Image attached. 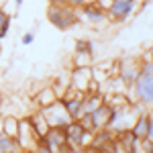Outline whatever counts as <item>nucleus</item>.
Masks as SVG:
<instances>
[{"instance_id": "nucleus-1", "label": "nucleus", "mask_w": 153, "mask_h": 153, "mask_svg": "<svg viewBox=\"0 0 153 153\" xmlns=\"http://www.w3.org/2000/svg\"><path fill=\"white\" fill-rule=\"evenodd\" d=\"M47 19L53 27H57L61 31H68L70 27L78 25V14H76V8H71L68 4L63 6H51L49 4V10H47Z\"/></svg>"}, {"instance_id": "nucleus-2", "label": "nucleus", "mask_w": 153, "mask_h": 153, "mask_svg": "<svg viewBox=\"0 0 153 153\" xmlns=\"http://www.w3.org/2000/svg\"><path fill=\"white\" fill-rule=\"evenodd\" d=\"M43 117H45L49 127H65V125H70L71 120H74V118L68 114V110L63 108V104H61L59 98L51 106L43 108Z\"/></svg>"}, {"instance_id": "nucleus-3", "label": "nucleus", "mask_w": 153, "mask_h": 153, "mask_svg": "<svg viewBox=\"0 0 153 153\" xmlns=\"http://www.w3.org/2000/svg\"><path fill=\"white\" fill-rule=\"evenodd\" d=\"M139 104H153V76H139L131 86Z\"/></svg>"}, {"instance_id": "nucleus-4", "label": "nucleus", "mask_w": 153, "mask_h": 153, "mask_svg": "<svg viewBox=\"0 0 153 153\" xmlns=\"http://www.w3.org/2000/svg\"><path fill=\"white\" fill-rule=\"evenodd\" d=\"M117 65H118V78L127 88H131L135 84V80L141 76V70H139L141 61L139 59H120V61H117Z\"/></svg>"}, {"instance_id": "nucleus-5", "label": "nucleus", "mask_w": 153, "mask_h": 153, "mask_svg": "<svg viewBox=\"0 0 153 153\" xmlns=\"http://www.w3.org/2000/svg\"><path fill=\"white\" fill-rule=\"evenodd\" d=\"M137 10V6L135 4H131L129 0H112L110 2V6H108V21H118V23H125V21H129L131 14Z\"/></svg>"}, {"instance_id": "nucleus-6", "label": "nucleus", "mask_w": 153, "mask_h": 153, "mask_svg": "<svg viewBox=\"0 0 153 153\" xmlns=\"http://www.w3.org/2000/svg\"><path fill=\"white\" fill-rule=\"evenodd\" d=\"M80 10H82V19L86 21V23L96 25V27L108 23V14H106V10L100 8V6H96L94 2H88V4L80 6Z\"/></svg>"}, {"instance_id": "nucleus-7", "label": "nucleus", "mask_w": 153, "mask_h": 153, "mask_svg": "<svg viewBox=\"0 0 153 153\" xmlns=\"http://www.w3.org/2000/svg\"><path fill=\"white\" fill-rule=\"evenodd\" d=\"M92 68V65H90ZM90 68H71L70 71V84L74 90L78 92H86V86L92 80V70Z\"/></svg>"}, {"instance_id": "nucleus-8", "label": "nucleus", "mask_w": 153, "mask_h": 153, "mask_svg": "<svg viewBox=\"0 0 153 153\" xmlns=\"http://www.w3.org/2000/svg\"><path fill=\"white\" fill-rule=\"evenodd\" d=\"M63 131H65V143L68 145L82 147V137H84V133H86V129L80 125V120H71L70 125L63 127Z\"/></svg>"}, {"instance_id": "nucleus-9", "label": "nucleus", "mask_w": 153, "mask_h": 153, "mask_svg": "<svg viewBox=\"0 0 153 153\" xmlns=\"http://www.w3.org/2000/svg\"><path fill=\"white\" fill-rule=\"evenodd\" d=\"M55 100H57V94L53 92V88H51V86H43L41 90H37V96H35L33 102H35V106L39 110H43V108L51 106Z\"/></svg>"}, {"instance_id": "nucleus-10", "label": "nucleus", "mask_w": 153, "mask_h": 153, "mask_svg": "<svg viewBox=\"0 0 153 153\" xmlns=\"http://www.w3.org/2000/svg\"><path fill=\"white\" fill-rule=\"evenodd\" d=\"M25 118H27L29 127L33 129V133H35L37 137L45 135L49 131V125H47V120H45V117H43V110H35L33 114H29V117H25Z\"/></svg>"}, {"instance_id": "nucleus-11", "label": "nucleus", "mask_w": 153, "mask_h": 153, "mask_svg": "<svg viewBox=\"0 0 153 153\" xmlns=\"http://www.w3.org/2000/svg\"><path fill=\"white\" fill-rule=\"evenodd\" d=\"M90 114H92V123H94V129H96V131L106 129V127H108V114H110V106L102 102V104L96 106Z\"/></svg>"}, {"instance_id": "nucleus-12", "label": "nucleus", "mask_w": 153, "mask_h": 153, "mask_svg": "<svg viewBox=\"0 0 153 153\" xmlns=\"http://www.w3.org/2000/svg\"><path fill=\"white\" fill-rule=\"evenodd\" d=\"M45 135H47L49 143H51V151L57 153V149L65 143V131H63V127H49V131Z\"/></svg>"}, {"instance_id": "nucleus-13", "label": "nucleus", "mask_w": 153, "mask_h": 153, "mask_svg": "<svg viewBox=\"0 0 153 153\" xmlns=\"http://www.w3.org/2000/svg\"><path fill=\"white\" fill-rule=\"evenodd\" d=\"M147 127H149V118H147V112H141L139 117L133 120V125H131V131H133V135H135L137 139H145V135H147Z\"/></svg>"}, {"instance_id": "nucleus-14", "label": "nucleus", "mask_w": 153, "mask_h": 153, "mask_svg": "<svg viewBox=\"0 0 153 153\" xmlns=\"http://www.w3.org/2000/svg\"><path fill=\"white\" fill-rule=\"evenodd\" d=\"M19 120L21 118L14 117V114H2V133L4 135H8L12 139H16V135H19Z\"/></svg>"}, {"instance_id": "nucleus-15", "label": "nucleus", "mask_w": 153, "mask_h": 153, "mask_svg": "<svg viewBox=\"0 0 153 153\" xmlns=\"http://www.w3.org/2000/svg\"><path fill=\"white\" fill-rule=\"evenodd\" d=\"M0 153H23V147L16 139H12L8 135H0Z\"/></svg>"}, {"instance_id": "nucleus-16", "label": "nucleus", "mask_w": 153, "mask_h": 153, "mask_svg": "<svg viewBox=\"0 0 153 153\" xmlns=\"http://www.w3.org/2000/svg\"><path fill=\"white\" fill-rule=\"evenodd\" d=\"M92 55L82 53V51H74V57H71V68H90L92 65Z\"/></svg>"}, {"instance_id": "nucleus-17", "label": "nucleus", "mask_w": 153, "mask_h": 153, "mask_svg": "<svg viewBox=\"0 0 153 153\" xmlns=\"http://www.w3.org/2000/svg\"><path fill=\"white\" fill-rule=\"evenodd\" d=\"M76 51H82V53H88L94 57V41L90 39H78L76 41Z\"/></svg>"}, {"instance_id": "nucleus-18", "label": "nucleus", "mask_w": 153, "mask_h": 153, "mask_svg": "<svg viewBox=\"0 0 153 153\" xmlns=\"http://www.w3.org/2000/svg\"><path fill=\"white\" fill-rule=\"evenodd\" d=\"M90 70H92V80H96L98 84H102V82H106V80H108V74H106L104 70H100L98 65H92Z\"/></svg>"}, {"instance_id": "nucleus-19", "label": "nucleus", "mask_w": 153, "mask_h": 153, "mask_svg": "<svg viewBox=\"0 0 153 153\" xmlns=\"http://www.w3.org/2000/svg\"><path fill=\"white\" fill-rule=\"evenodd\" d=\"M78 120H80V125H82L84 129L86 131H92V133H94V123H92V114H90V112H86V114H82V117L78 118Z\"/></svg>"}, {"instance_id": "nucleus-20", "label": "nucleus", "mask_w": 153, "mask_h": 153, "mask_svg": "<svg viewBox=\"0 0 153 153\" xmlns=\"http://www.w3.org/2000/svg\"><path fill=\"white\" fill-rule=\"evenodd\" d=\"M10 21H12V16L8 14V16L4 19V23L0 25V41L6 39V35H8V31H10Z\"/></svg>"}, {"instance_id": "nucleus-21", "label": "nucleus", "mask_w": 153, "mask_h": 153, "mask_svg": "<svg viewBox=\"0 0 153 153\" xmlns=\"http://www.w3.org/2000/svg\"><path fill=\"white\" fill-rule=\"evenodd\" d=\"M139 70H141L143 76H153V61H145V63H141Z\"/></svg>"}, {"instance_id": "nucleus-22", "label": "nucleus", "mask_w": 153, "mask_h": 153, "mask_svg": "<svg viewBox=\"0 0 153 153\" xmlns=\"http://www.w3.org/2000/svg\"><path fill=\"white\" fill-rule=\"evenodd\" d=\"M65 4H68V6H71V8H80V6H84V4H86V0H65Z\"/></svg>"}, {"instance_id": "nucleus-23", "label": "nucleus", "mask_w": 153, "mask_h": 153, "mask_svg": "<svg viewBox=\"0 0 153 153\" xmlns=\"http://www.w3.org/2000/svg\"><path fill=\"white\" fill-rule=\"evenodd\" d=\"M96 6H100V8H104V10H108V6H110V2L112 0H92Z\"/></svg>"}, {"instance_id": "nucleus-24", "label": "nucleus", "mask_w": 153, "mask_h": 153, "mask_svg": "<svg viewBox=\"0 0 153 153\" xmlns=\"http://www.w3.org/2000/svg\"><path fill=\"white\" fill-rule=\"evenodd\" d=\"M33 41H35V35L33 33H25L23 35V45H31Z\"/></svg>"}, {"instance_id": "nucleus-25", "label": "nucleus", "mask_w": 153, "mask_h": 153, "mask_svg": "<svg viewBox=\"0 0 153 153\" xmlns=\"http://www.w3.org/2000/svg\"><path fill=\"white\" fill-rule=\"evenodd\" d=\"M49 4H51V6H63L65 0H49Z\"/></svg>"}, {"instance_id": "nucleus-26", "label": "nucleus", "mask_w": 153, "mask_h": 153, "mask_svg": "<svg viewBox=\"0 0 153 153\" xmlns=\"http://www.w3.org/2000/svg\"><path fill=\"white\" fill-rule=\"evenodd\" d=\"M6 16H8V14H6V12H4L2 8H0V25L4 23V19H6Z\"/></svg>"}, {"instance_id": "nucleus-27", "label": "nucleus", "mask_w": 153, "mask_h": 153, "mask_svg": "<svg viewBox=\"0 0 153 153\" xmlns=\"http://www.w3.org/2000/svg\"><path fill=\"white\" fill-rule=\"evenodd\" d=\"M2 106H4V98H2V92H0V112H2Z\"/></svg>"}, {"instance_id": "nucleus-28", "label": "nucleus", "mask_w": 153, "mask_h": 153, "mask_svg": "<svg viewBox=\"0 0 153 153\" xmlns=\"http://www.w3.org/2000/svg\"><path fill=\"white\" fill-rule=\"evenodd\" d=\"M35 153H51V151H47V149H35Z\"/></svg>"}, {"instance_id": "nucleus-29", "label": "nucleus", "mask_w": 153, "mask_h": 153, "mask_svg": "<svg viewBox=\"0 0 153 153\" xmlns=\"http://www.w3.org/2000/svg\"><path fill=\"white\" fill-rule=\"evenodd\" d=\"M23 2H25V0H14V4H16V6H21Z\"/></svg>"}, {"instance_id": "nucleus-30", "label": "nucleus", "mask_w": 153, "mask_h": 153, "mask_svg": "<svg viewBox=\"0 0 153 153\" xmlns=\"http://www.w3.org/2000/svg\"><path fill=\"white\" fill-rule=\"evenodd\" d=\"M0 135H2V114H0Z\"/></svg>"}, {"instance_id": "nucleus-31", "label": "nucleus", "mask_w": 153, "mask_h": 153, "mask_svg": "<svg viewBox=\"0 0 153 153\" xmlns=\"http://www.w3.org/2000/svg\"><path fill=\"white\" fill-rule=\"evenodd\" d=\"M129 2H131V4H135V6H137V0H129Z\"/></svg>"}, {"instance_id": "nucleus-32", "label": "nucleus", "mask_w": 153, "mask_h": 153, "mask_svg": "<svg viewBox=\"0 0 153 153\" xmlns=\"http://www.w3.org/2000/svg\"><path fill=\"white\" fill-rule=\"evenodd\" d=\"M149 51H151V55H153V47H151V49H149Z\"/></svg>"}, {"instance_id": "nucleus-33", "label": "nucleus", "mask_w": 153, "mask_h": 153, "mask_svg": "<svg viewBox=\"0 0 153 153\" xmlns=\"http://www.w3.org/2000/svg\"><path fill=\"white\" fill-rule=\"evenodd\" d=\"M149 153H153V145H151V151H149Z\"/></svg>"}, {"instance_id": "nucleus-34", "label": "nucleus", "mask_w": 153, "mask_h": 153, "mask_svg": "<svg viewBox=\"0 0 153 153\" xmlns=\"http://www.w3.org/2000/svg\"><path fill=\"white\" fill-rule=\"evenodd\" d=\"M143 2H149V0H143Z\"/></svg>"}, {"instance_id": "nucleus-35", "label": "nucleus", "mask_w": 153, "mask_h": 153, "mask_svg": "<svg viewBox=\"0 0 153 153\" xmlns=\"http://www.w3.org/2000/svg\"><path fill=\"white\" fill-rule=\"evenodd\" d=\"M0 8H2V6H0Z\"/></svg>"}, {"instance_id": "nucleus-36", "label": "nucleus", "mask_w": 153, "mask_h": 153, "mask_svg": "<svg viewBox=\"0 0 153 153\" xmlns=\"http://www.w3.org/2000/svg\"><path fill=\"white\" fill-rule=\"evenodd\" d=\"M151 112H153V110H151Z\"/></svg>"}]
</instances>
